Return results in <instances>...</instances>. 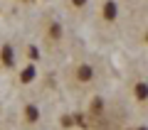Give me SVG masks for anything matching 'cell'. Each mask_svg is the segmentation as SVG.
I'll list each match as a JSON object with an SVG mask.
<instances>
[{"label":"cell","mask_w":148,"mask_h":130,"mask_svg":"<svg viewBox=\"0 0 148 130\" xmlns=\"http://www.w3.org/2000/svg\"><path fill=\"white\" fill-rule=\"evenodd\" d=\"M101 15H104L106 22H114V20H116V17H119V5H116V0H106Z\"/></svg>","instance_id":"obj_1"},{"label":"cell","mask_w":148,"mask_h":130,"mask_svg":"<svg viewBox=\"0 0 148 130\" xmlns=\"http://www.w3.org/2000/svg\"><path fill=\"white\" fill-rule=\"evenodd\" d=\"M77 79H79L82 83H89L91 79H94V69H91L89 64H79V66H77Z\"/></svg>","instance_id":"obj_2"},{"label":"cell","mask_w":148,"mask_h":130,"mask_svg":"<svg viewBox=\"0 0 148 130\" xmlns=\"http://www.w3.org/2000/svg\"><path fill=\"white\" fill-rule=\"evenodd\" d=\"M0 62L5 64V66H12V64H15V52H12L10 44H3V47H0Z\"/></svg>","instance_id":"obj_3"},{"label":"cell","mask_w":148,"mask_h":130,"mask_svg":"<svg viewBox=\"0 0 148 130\" xmlns=\"http://www.w3.org/2000/svg\"><path fill=\"white\" fill-rule=\"evenodd\" d=\"M133 93H136L138 101H146V98H148V83H146V81H138L136 86H133Z\"/></svg>","instance_id":"obj_4"},{"label":"cell","mask_w":148,"mask_h":130,"mask_svg":"<svg viewBox=\"0 0 148 130\" xmlns=\"http://www.w3.org/2000/svg\"><path fill=\"white\" fill-rule=\"evenodd\" d=\"M35 66H32V64H30V66H25V69H22V71H20V81L22 83H32V79H35Z\"/></svg>","instance_id":"obj_5"},{"label":"cell","mask_w":148,"mask_h":130,"mask_svg":"<svg viewBox=\"0 0 148 130\" xmlns=\"http://www.w3.org/2000/svg\"><path fill=\"white\" fill-rule=\"evenodd\" d=\"M49 39L52 42L62 39V25H59V22H52V25H49Z\"/></svg>","instance_id":"obj_6"},{"label":"cell","mask_w":148,"mask_h":130,"mask_svg":"<svg viewBox=\"0 0 148 130\" xmlns=\"http://www.w3.org/2000/svg\"><path fill=\"white\" fill-rule=\"evenodd\" d=\"M25 115H27V120H30V123H35V120L40 118V110H37V106H27V108H25Z\"/></svg>","instance_id":"obj_7"},{"label":"cell","mask_w":148,"mask_h":130,"mask_svg":"<svg viewBox=\"0 0 148 130\" xmlns=\"http://www.w3.org/2000/svg\"><path fill=\"white\" fill-rule=\"evenodd\" d=\"M27 57H30L32 62H37V57H40V52H37V47H30V49H27Z\"/></svg>","instance_id":"obj_8"},{"label":"cell","mask_w":148,"mask_h":130,"mask_svg":"<svg viewBox=\"0 0 148 130\" xmlns=\"http://www.w3.org/2000/svg\"><path fill=\"white\" fill-rule=\"evenodd\" d=\"M72 5H74V7H84L86 0H72Z\"/></svg>","instance_id":"obj_9"},{"label":"cell","mask_w":148,"mask_h":130,"mask_svg":"<svg viewBox=\"0 0 148 130\" xmlns=\"http://www.w3.org/2000/svg\"><path fill=\"white\" fill-rule=\"evenodd\" d=\"M27 3H30V0H27Z\"/></svg>","instance_id":"obj_10"},{"label":"cell","mask_w":148,"mask_h":130,"mask_svg":"<svg viewBox=\"0 0 148 130\" xmlns=\"http://www.w3.org/2000/svg\"><path fill=\"white\" fill-rule=\"evenodd\" d=\"M146 39H148V37H146Z\"/></svg>","instance_id":"obj_11"}]
</instances>
